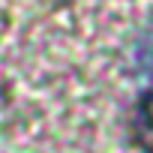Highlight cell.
<instances>
[{
  "instance_id": "6da1fadb",
  "label": "cell",
  "mask_w": 153,
  "mask_h": 153,
  "mask_svg": "<svg viewBox=\"0 0 153 153\" xmlns=\"http://www.w3.org/2000/svg\"><path fill=\"white\" fill-rule=\"evenodd\" d=\"M132 138L144 153H153V90L144 93L132 111Z\"/></svg>"
},
{
  "instance_id": "7a4b0ae2",
  "label": "cell",
  "mask_w": 153,
  "mask_h": 153,
  "mask_svg": "<svg viewBox=\"0 0 153 153\" xmlns=\"http://www.w3.org/2000/svg\"><path fill=\"white\" fill-rule=\"evenodd\" d=\"M135 69L147 78H153V30H147L135 45Z\"/></svg>"
}]
</instances>
